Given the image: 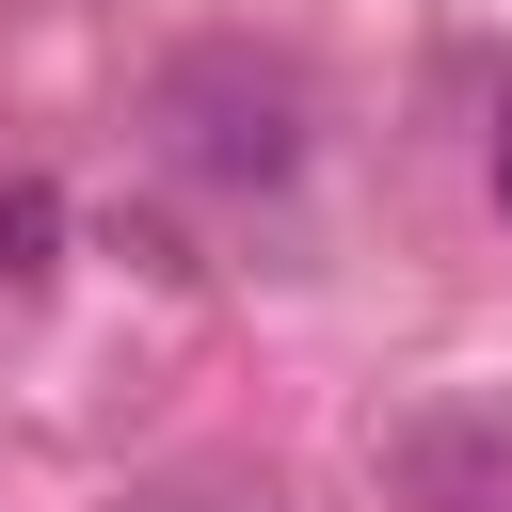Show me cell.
Returning a JSON list of instances; mask_svg holds the SVG:
<instances>
[{
	"mask_svg": "<svg viewBox=\"0 0 512 512\" xmlns=\"http://www.w3.org/2000/svg\"><path fill=\"white\" fill-rule=\"evenodd\" d=\"M480 192H496V224H512V96H496V128H480Z\"/></svg>",
	"mask_w": 512,
	"mask_h": 512,
	"instance_id": "cell-4",
	"label": "cell"
},
{
	"mask_svg": "<svg viewBox=\"0 0 512 512\" xmlns=\"http://www.w3.org/2000/svg\"><path fill=\"white\" fill-rule=\"evenodd\" d=\"M384 480L416 512H512V416H400Z\"/></svg>",
	"mask_w": 512,
	"mask_h": 512,
	"instance_id": "cell-2",
	"label": "cell"
},
{
	"mask_svg": "<svg viewBox=\"0 0 512 512\" xmlns=\"http://www.w3.org/2000/svg\"><path fill=\"white\" fill-rule=\"evenodd\" d=\"M144 512H272V496H144Z\"/></svg>",
	"mask_w": 512,
	"mask_h": 512,
	"instance_id": "cell-5",
	"label": "cell"
},
{
	"mask_svg": "<svg viewBox=\"0 0 512 512\" xmlns=\"http://www.w3.org/2000/svg\"><path fill=\"white\" fill-rule=\"evenodd\" d=\"M48 240H64V192H48V176H16V192H0V288H32V272H48Z\"/></svg>",
	"mask_w": 512,
	"mask_h": 512,
	"instance_id": "cell-3",
	"label": "cell"
},
{
	"mask_svg": "<svg viewBox=\"0 0 512 512\" xmlns=\"http://www.w3.org/2000/svg\"><path fill=\"white\" fill-rule=\"evenodd\" d=\"M144 128H160V160H176L192 192H224V208H256V192L304 176V80H288L272 48H176L160 96H144Z\"/></svg>",
	"mask_w": 512,
	"mask_h": 512,
	"instance_id": "cell-1",
	"label": "cell"
}]
</instances>
